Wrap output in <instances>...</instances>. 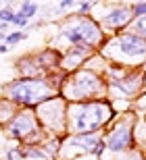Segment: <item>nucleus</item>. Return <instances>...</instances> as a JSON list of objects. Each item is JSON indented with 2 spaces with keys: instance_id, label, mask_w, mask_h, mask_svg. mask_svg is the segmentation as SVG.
<instances>
[{
  "instance_id": "f257e3e1",
  "label": "nucleus",
  "mask_w": 146,
  "mask_h": 160,
  "mask_svg": "<svg viewBox=\"0 0 146 160\" xmlns=\"http://www.w3.org/2000/svg\"><path fill=\"white\" fill-rule=\"evenodd\" d=\"M105 106L102 104H79L71 110V123H73V129L79 131V133H90V131H96L100 125L105 123Z\"/></svg>"
},
{
  "instance_id": "f03ea898",
  "label": "nucleus",
  "mask_w": 146,
  "mask_h": 160,
  "mask_svg": "<svg viewBox=\"0 0 146 160\" xmlns=\"http://www.w3.org/2000/svg\"><path fill=\"white\" fill-rule=\"evenodd\" d=\"M8 98L11 100H15L17 104H23V106H27V104H35L38 100H42V98H46L48 96V88L44 85L42 81H31V79H23V81H17L13 83V85H8Z\"/></svg>"
},
{
  "instance_id": "7ed1b4c3",
  "label": "nucleus",
  "mask_w": 146,
  "mask_h": 160,
  "mask_svg": "<svg viewBox=\"0 0 146 160\" xmlns=\"http://www.w3.org/2000/svg\"><path fill=\"white\" fill-rule=\"evenodd\" d=\"M115 46L119 48V52L123 56H142L146 54V40L136 33H125L115 42Z\"/></svg>"
},
{
  "instance_id": "20e7f679",
  "label": "nucleus",
  "mask_w": 146,
  "mask_h": 160,
  "mask_svg": "<svg viewBox=\"0 0 146 160\" xmlns=\"http://www.w3.org/2000/svg\"><path fill=\"white\" fill-rule=\"evenodd\" d=\"M105 146L113 150V152H121V150L129 148L132 146V131H129L127 125H119L109 133V139L105 142Z\"/></svg>"
},
{
  "instance_id": "39448f33",
  "label": "nucleus",
  "mask_w": 146,
  "mask_h": 160,
  "mask_svg": "<svg viewBox=\"0 0 146 160\" xmlns=\"http://www.w3.org/2000/svg\"><path fill=\"white\" fill-rule=\"evenodd\" d=\"M8 131H11V135L15 137V139H21L23 135H27L29 131H34V119H31L27 112L19 114L17 119L8 125Z\"/></svg>"
},
{
  "instance_id": "423d86ee",
  "label": "nucleus",
  "mask_w": 146,
  "mask_h": 160,
  "mask_svg": "<svg viewBox=\"0 0 146 160\" xmlns=\"http://www.w3.org/2000/svg\"><path fill=\"white\" fill-rule=\"evenodd\" d=\"M129 17H132V8H115L105 17V21L109 27H121L129 21Z\"/></svg>"
},
{
  "instance_id": "0eeeda50",
  "label": "nucleus",
  "mask_w": 146,
  "mask_h": 160,
  "mask_svg": "<svg viewBox=\"0 0 146 160\" xmlns=\"http://www.w3.org/2000/svg\"><path fill=\"white\" fill-rule=\"evenodd\" d=\"M100 142V137H94V135H77L71 139V143L73 146H77V148H86L88 152H92L96 146H98Z\"/></svg>"
},
{
  "instance_id": "6e6552de",
  "label": "nucleus",
  "mask_w": 146,
  "mask_h": 160,
  "mask_svg": "<svg viewBox=\"0 0 146 160\" xmlns=\"http://www.w3.org/2000/svg\"><path fill=\"white\" fill-rule=\"evenodd\" d=\"M25 38H27V33H25V31H15V33H11V36H6L4 42L8 44V46H13V44H17V42L25 40Z\"/></svg>"
},
{
  "instance_id": "1a4fd4ad",
  "label": "nucleus",
  "mask_w": 146,
  "mask_h": 160,
  "mask_svg": "<svg viewBox=\"0 0 146 160\" xmlns=\"http://www.w3.org/2000/svg\"><path fill=\"white\" fill-rule=\"evenodd\" d=\"M35 11H38V4H34V2H23V6H21V15L27 17V19L31 17Z\"/></svg>"
},
{
  "instance_id": "9d476101",
  "label": "nucleus",
  "mask_w": 146,
  "mask_h": 160,
  "mask_svg": "<svg viewBox=\"0 0 146 160\" xmlns=\"http://www.w3.org/2000/svg\"><path fill=\"white\" fill-rule=\"evenodd\" d=\"M0 19H2V23H13L15 11L13 8H0Z\"/></svg>"
},
{
  "instance_id": "9b49d317",
  "label": "nucleus",
  "mask_w": 146,
  "mask_h": 160,
  "mask_svg": "<svg viewBox=\"0 0 146 160\" xmlns=\"http://www.w3.org/2000/svg\"><path fill=\"white\" fill-rule=\"evenodd\" d=\"M132 11H134L136 15H140V17H146V2H138V4H134Z\"/></svg>"
},
{
  "instance_id": "f8f14e48",
  "label": "nucleus",
  "mask_w": 146,
  "mask_h": 160,
  "mask_svg": "<svg viewBox=\"0 0 146 160\" xmlns=\"http://www.w3.org/2000/svg\"><path fill=\"white\" fill-rule=\"evenodd\" d=\"M13 23L17 25V27H23V25H27V17H23L21 12H15V19H13Z\"/></svg>"
},
{
  "instance_id": "ddd939ff",
  "label": "nucleus",
  "mask_w": 146,
  "mask_h": 160,
  "mask_svg": "<svg viewBox=\"0 0 146 160\" xmlns=\"http://www.w3.org/2000/svg\"><path fill=\"white\" fill-rule=\"evenodd\" d=\"M136 27H138V31H140V33H144V36H146V17H140V19H138Z\"/></svg>"
},
{
  "instance_id": "4468645a",
  "label": "nucleus",
  "mask_w": 146,
  "mask_h": 160,
  "mask_svg": "<svg viewBox=\"0 0 146 160\" xmlns=\"http://www.w3.org/2000/svg\"><path fill=\"white\" fill-rule=\"evenodd\" d=\"M90 8H92V2H82V6L77 8V15H86Z\"/></svg>"
},
{
  "instance_id": "2eb2a0df",
  "label": "nucleus",
  "mask_w": 146,
  "mask_h": 160,
  "mask_svg": "<svg viewBox=\"0 0 146 160\" xmlns=\"http://www.w3.org/2000/svg\"><path fill=\"white\" fill-rule=\"evenodd\" d=\"M102 150H105V142L100 139V142H98V146H96V148H94L92 152H90V154H94V156H100V154H102Z\"/></svg>"
},
{
  "instance_id": "dca6fc26",
  "label": "nucleus",
  "mask_w": 146,
  "mask_h": 160,
  "mask_svg": "<svg viewBox=\"0 0 146 160\" xmlns=\"http://www.w3.org/2000/svg\"><path fill=\"white\" fill-rule=\"evenodd\" d=\"M71 4H75V2H71V0H63V2H61V6H63V8H69Z\"/></svg>"
},
{
  "instance_id": "f3484780",
  "label": "nucleus",
  "mask_w": 146,
  "mask_h": 160,
  "mask_svg": "<svg viewBox=\"0 0 146 160\" xmlns=\"http://www.w3.org/2000/svg\"><path fill=\"white\" fill-rule=\"evenodd\" d=\"M4 27H6V23H0V31H2V29H4Z\"/></svg>"
},
{
  "instance_id": "a211bd4d",
  "label": "nucleus",
  "mask_w": 146,
  "mask_h": 160,
  "mask_svg": "<svg viewBox=\"0 0 146 160\" xmlns=\"http://www.w3.org/2000/svg\"><path fill=\"white\" fill-rule=\"evenodd\" d=\"M4 50H6V46H0V52H4Z\"/></svg>"
}]
</instances>
